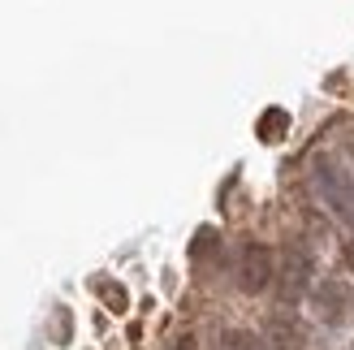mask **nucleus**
Segmentation results:
<instances>
[{
  "mask_svg": "<svg viewBox=\"0 0 354 350\" xmlns=\"http://www.w3.org/2000/svg\"><path fill=\"white\" fill-rule=\"evenodd\" d=\"M311 182H315V195L324 199V208L337 221L354 225V173L337 160V156H315L311 160Z\"/></svg>",
  "mask_w": 354,
  "mask_h": 350,
  "instance_id": "1",
  "label": "nucleus"
},
{
  "mask_svg": "<svg viewBox=\"0 0 354 350\" xmlns=\"http://www.w3.org/2000/svg\"><path fill=\"white\" fill-rule=\"evenodd\" d=\"M234 282L242 294H263L277 282V251L268 242H242L238 264H234Z\"/></svg>",
  "mask_w": 354,
  "mask_h": 350,
  "instance_id": "2",
  "label": "nucleus"
},
{
  "mask_svg": "<svg viewBox=\"0 0 354 350\" xmlns=\"http://www.w3.org/2000/svg\"><path fill=\"white\" fill-rule=\"evenodd\" d=\"M311 277H315L311 255H307V251H298V247H290L286 255H281V264H277V303L294 307L298 299H307Z\"/></svg>",
  "mask_w": 354,
  "mask_h": 350,
  "instance_id": "3",
  "label": "nucleus"
},
{
  "mask_svg": "<svg viewBox=\"0 0 354 350\" xmlns=\"http://www.w3.org/2000/svg\"><path fill=\"white\" fill-rule=\"evenodd\" d=\"M311 307H315V316H320L324 324H342L346 316H350V286L346 282H320L315 286V299H311Z\"/></svg>",
  "mask_w": 354,
  "mask_h": 350,
  "instance_id": "4",
  "label": "nucleus"
},
{
  "mask_svg": "<svg viewBox=\"0 0 354 350\" xmlns=\"http://www.w3.org/2000/svg\"><path fill=\"white\" fill-rule=\"evenodd\" d=\"M263 350H307V333L294 316H272L263 324Z\"/></svg>",
  "mask_w": 354,
  "mask_h": 350,
  "instance_id": "5",
  "label": "nucleus"
},
{
  "mask_svg": "<svg viewBox=\"0 0 354 350\" xmlns=\"http://www.w3.org/2000/svg\"><path fill=\"white\" fill-rule=\"evenodd\" d=\"M216 251H221V230L203 225V230L190 238V259H194V264H203V259H212Z\"/></svg>",
  "mask_w": 354,
  "mask_h": 350,
  "instance_id": "6",
  "label": "nucleus"
},
{
  "mask_svg": "<svg viewBox=\"0 0 354 350\" xmlns=\"http://www.w3.org/2000/svg\"><path fill=\"white\" fill-rule=\"evenodd\" d=\"M216 350H263V342H259V333H251V329H225L216 338Z\"/></svg>",
  "mask_w": 354,
  "mask_h": 350,
  "instance_id": "7",
  "label": "nucleus"
},
{
  "mask_svg": "<svg viewBox=\"0 0 354 350\" xmlns=\"http://www.w3.org/2000/svg\"><path fill=\"white\" fill-rule=\"evenodd\" d=\"M286 126H290V113L286 109H268L259 117V138L263 143H277V138H286Z\"/></svg>",
  "mask_w": 354,
  "mask_h": 350,
  "instance_id": "8",
  "label": "nucleus"
},
{
  "mask_svg": "<svg viewBox=\"0 0 354 350\" xmlns=\"http://www.w3.org/2000/svg\"><path fill=\"white\" fill-rule=\"evenodd\" d=\"M95 290H100V299H104V307H109V311H117V316H126V311H130L126 286H117V282H95Z\"/></svg>",
  "mask_w": 354,
  "mask_h": 350,
  "instance_id": "9",
  "label": "nucleus"
},
{
  "mask_svg": "<svg viewBox=\"0 0 354 350\" xmlns=\"http://www.w3.org/2000/svg\"><path fill=\"white\" fill-rule=\"evenodd\" d=\"M52 338H57V342H69V338H74V333H69V311H65V307L57 311V333H52Z\"/></svg>",
  "mask_w": 354,
  "mask_h": 350,
  "instance_id": "10",
  "label": "nucleus"
},
{
  "mask_svg": "<svg viewBox=\"0 0 354 350\" xmlns=\"http://www.w3.org/2000/svg\"><path fill=\"white\" fill-rule=\"evenodd\" d=\"M173 350H194V333H177L173 338Z\"/></svg>",
  "mask_w": 354,
  "mask_h": 350,
  "instance_id": "11",
  "label": "nucleus"
},
{
  "mask_svg": "<svg viewBox=\"0 0 354 350\" xmlns=\"http://www.w3.org/2000/svg\"><path fill=\"white\" fill-rule=\"evenodd\" d=\"M342 259H346V268H350V273H354V238H350V242H346V251H342Z\"/></svg>",
  "mask_w": 354,
  "mask_h": 350,
  "instance_id": "12",
  "label": "nucleus"
}]
</instances>
